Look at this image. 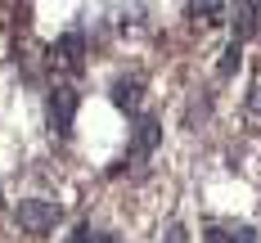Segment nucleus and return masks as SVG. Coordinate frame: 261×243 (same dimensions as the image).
I'll list each match as a JSON object with an SVG mask.
<instances>
[{"label": "nucleus", "instance_id": "f257e3e1", "mask_svg": "<svg viewBox=\"0 0 261 243\" xmlns=\"http://www.w3.org/2000/svg\"><path fill=\"white\" fill-rule=\"evenodd\" d=\"M77 108H81L77 86L54 81V86H50V99H45V113H50V131L59 135V140H68V135H72V117H77Z\"/></svg>", "mask_w": 261, "mask_h": 243}, {"label": "nucleus", "instance_id": "20e7f679", "mask_svg": "<svg viewBox=\"0 0 261 243\" xmlns=\"http://www.w3.org/2000/svg\"><path fill=\"white\" fill-rule=\"evenodd\" d=\"M50 59L63 72H81V63H86V36H81V32H63V36L54 41Z\"/></svg>", "mask_w": 261, "mask_h": 243}, {"label": "nucleus", "instance_id": "9b49d317", "mask_svg": "<svg viewBox=\"0 0 261 243\" xmlns=\"http://www.w3.org/2000/svg\"><path fill=\"white\" fill-rule=\"evenodd\" d=\"M167 243H185V230H180V225H167Z\"/></svg>", "mask_w": 261, "mask_h": 243}, {"label": "nucleus", "instance_id": "f8f14e48", "mask_svg": "<svg viewBox=\"0 0 261 243\" xmlns=\"http://www.w3.org/2000/svg\"><path fill=\"white\" fill-rule=\"evenodd\" d=\"M90 243H122V239H113V234H95Z\"/></svg>", "mask_w": 261, "mask_h": 243}, {"label": "nucleus", "instance_id": "39448f33", "mask_svg": "<svg viewBox=\"0 0 261 243\" xmlns=\"http://www.w3.org/2000/svg\"><path fill=\"white\" fill-rule=\"evenodd\" d=\"M140 90H144V81H140V77H117V81H113V90H108V99L122 108V113H140Z\"/></svg>", "mask_w": 261, "mask_h": 243}, {"label": "nucleus", "instance_id": "423d86ee", "mask_svg": "<svg viewBox=\"0 0 261 243\" xmlns=\"http://www.w3.org/2000/svg\"><path fill=\"white\" fill-rule=\"evenodd\" d=\"M225 5H230V0H194V14L207 27H216V23H225Z\"/></svg>", "mask_w": 261, "mask_h": 243}, {"label": "nucleus", "instance_id": "f03ea898", "mask_svg": "<svg viewBox=\"0 0 261 243\" xmlns=\"http://www.w3.org/2000/svg\"><path fill=\"white\" fill-rule=\"evenodd\" d=\"M14 221H18L23 234H50L59 225V203H50V198H23Z\"/></svg>", "mask_w": 261, "mask_h": 243}, {"label": "nucleus", "instance_id": "6e6552de", "mask_svg": "<svg viewBox=\"0 0 261 243\" xmlns=\"http://www.w3.org/2000/svg\"><path fill=\"white\" fill-rule=\"evenodd\" d=\"M230 243H261V239H257V230L243 225V230H230Z\"/></svg>", "mask_w": 261, "mask_h": 243}, {"label": "nucleus", "instance_id": "9d476101", "mask_svg": "<svg viewBox=\"0 0 261 243\" xmlns=\"http://www.w3.org/2000/svg\"><path fill=\"white\" fill-rule=\"evenodd\" d=\"M90 239H95V230H90V225H77V234H72L68 243H90Z\"/></svg>", "mask_w": 261, "mask_h": 243}, {"label": "nucleus", "instance_id": "0eeeda50", "mask_svg": "<svg viewBox=\"0 0 261 243\" xmlns=\"http://www.w3.org/2000/svg\"><path fill=\"white\" fill-rule=\"evenodd\" d=\"M239 63H243V41H230V45H225V54H221V68H216V72H221V77H230Z\"/></svg>", "mask_w": 261, "mask_h": 243}, {"label": "nucleus", "instance_id": "7ed1b4c3", "mask_svg": "<svg viewBox=\"0 0 261 243\" xmlns=\"http://www.w3.org/2000/svg\"><path fill=\"white\" fill-rule=\"evenodd\" d=\"M158 140H162V126H158V117H135V131H130L126 162H130V167H144V162L153 158Z\"/></svg>", "mask_w": 261, "mask_h": 243}, {"label": "nucleus", "instance_id": "1a4fd4ad", "mask_svg": "<svg viewBox=\"0 0 261 243\" xmlns=\"http://www.w3.org/2000/svg\"><path fill=\"white\" fill-rule=\"evenodd\" d=\"M248 108H252V113H257V117H261V77L252 81V99H248Z\"/></svg>", "mask_w": 261, "mask_h": 243}]
</instances>
